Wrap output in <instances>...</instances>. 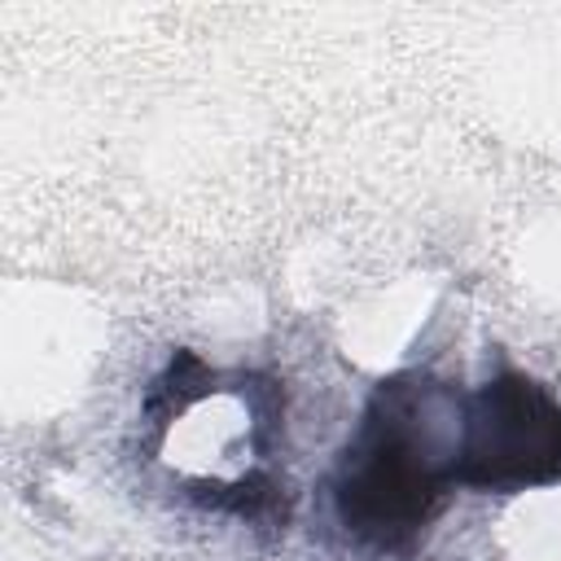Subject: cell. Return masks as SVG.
Wrapping results in <instances>:
<instances>
[{"instance_id":"cell-1","label":"cell","mask_w":561,"mask_h":561,"mask_svg":"<svg viewBox=\"0 0 561 561\" xmlns=\"http://www.w3.org/2000/svg\"><path fill=\"white\" fill-rule=\"evenodd\" d=\"M421 386L381 381L355 443L337 469L342 526L377 548H399L425 530L443 504L451 460L434 451L430 425H421Z\"/></svg>"},{"instance_id":"cell-2","label":"cell","mask_w":561,"mask_h":561,"mask_svg":"<svg viewBox=\"0 0 561 561\" xmlns=\"http://www.w3.org/2000/svg\"><path fill=\"white\" fill-rule=\"evenodd\" d=\"M451 478L473 491H522L561 478V403L522 373L478 386L456 421Z\"/></svg>"}]
</instances>
